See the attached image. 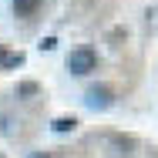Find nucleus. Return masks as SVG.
Wrapping results in <instances>:
<instances>
[{
    "label": "nucleus",
    "instance_id": "nucleus-1",
    "mask_svg": "<svg viewBox=\"0 0 158 158\" xmlns=\"http://www.w3.org/2000/svg\"><path fill=\"white\" fill-rule=\"evenodd\" d=\"M94 64H98V54L91 47H74V51L64 57V67H67L71 74H91Z\"/></svg>",
    "mask_w": 158,
    "mask_h": 158
},
{
    "label": "nucleus",
    "instance_id": "nucleus-2",
    "mask_svg": "<svg viewBox=\"0 0 158 158\" xmlns=\"http://www.w3.org/2000/svg\"><path fill=\"white\" fill-rule=\"evenodd\" d=\"M84 104H88L91 111H108V108L114 104V91L104 88V84H91V88L84 91Z\"/></svg>",
    "mask_w": 158,
    "mask_h": 158
},
{
    "label": "nucleus",
    "instance_id": "nucleus-3",
    "mask_svg": "<svg viewBox=\"0 0 158 158\" xmlns=\"http://www.w3.org/2000/svg\"><path fill=\"white\" fill-rule=\"evenodd\" d=\"M40 3H44V0H14V14H17V17H31V14L40 10Z\"/></svg>",
    "mask_w": 158,
    "mask_h": 158
},
{
    "label": "nucleus",
    "instance_id": "nucleus-4",
    "mask_svg": "<svg viewBox=\"0 0 158 158\" xmlns=\"http://www.w3.org/2000/svg\"><path fill=\"white\" fill-rule=\"evenodd\" d=\"M74 128H77V118H74V114H64V118H54V121H51V131H57V135L74 131Z\"/></svg>",
    "mask_w": 158,
    "mask_h": 158
},
{
    "label": "nucleus",
    "instance_id": "nucleus-5",
    "mask_svg": "<svg viewBox=\"0 0 158 158\" xmlns=\"http://www.w3.org/2000/svg\"><path fill=\"white\" fill-rule=\"evenodd\" d=\"M24 61H27V57H24L20 51H7V54L0 57V67H3V71H14V67H20Z\"/></svg>",
    "mask_w": 158,
    "mask_h": 158
},
{
    "label": "nucleus",
    "instance_id": "nucleus-6",
    "mask_svg": "<svg viewBox=\"0 0 158 158\" xmlns=\"http://www.w3.org/2000/svg\"><path fill=\"white\" fill-rule=\"evenodd\" d=\"M37 91H40V88H37L34 81H20V84H17V98H31V94H37Z\"/></svg>",
    "mask_w": 158,
    "mask_h": 158
},
{
    "label": "nucleus",
    "instance_id": "nucleus-7",
    "mask_svg": "<svg viewBox=\"0 0 158 158\" xmlns=\"http://www.w3.org/2000/svg\"><path fill=\"white\" fill-rule=\"evenodd\" d=\"M54 47H57V37H44L40 40V51H54Z\"/></svg>",
    "mask_w": 158,
    "mask_h": 158
},
{
    "label": "nucleus",
    "instance_id": "nucleus-8",
    "mask_svg": "<svg viewBox=\"0 0 158 158\" xmlns=\"http://www.w3.org/2000/svg\"><path fill=\"white\" fill-rule=\"evenodd\" d=\"M3 54H7V51H3V44H0V57H3Z\"/></svg>",
    "mask_w": 158,
    "mask_h": 158
},
{
    "label": "nucleus",
    "instance_id": "nucleus-9",
    "mask_svg": "<svg viewBox=\"0 0 158 158\" xmlns=\"http://www.w3.org/2000/svg\"><path fill=\"white\" fill-rule=\"evenodd\" d=\"M31 158H47V155H31Z\"/></svg>",
    "mask_w": 158,
    "mask_h": 158
},
{
    "label": "nucleus",
    "instance_id": "nucleus-10",
    "mask_svg": "<svg viewBox=\"0 0 158 158\" xmlns=\"http://www.w3.org/2000/svg\"><path fill=\"white\" fill-rule=\"evenodd\" d=\"M0 158H3V155H0Z\"/></svg>",
    "mask_w": 158,
    "mask_h": 158
}]
</instances>
